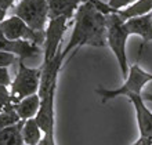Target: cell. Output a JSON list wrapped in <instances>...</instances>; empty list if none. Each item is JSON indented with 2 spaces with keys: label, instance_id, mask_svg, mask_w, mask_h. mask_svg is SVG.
Wrapping results in <instances>:
<instances>
[{
  "label": "cell",
  "instance_id": "obj_1",
  "mask_svg": "<svg viewBox=\"0 0 152 145\" xmlns=\"http://www.w3.org/2000/svg\"><path fill=\"white\" fill-rule=\"evenodd\" d=\"M75 25L68 44L61 54L66 58L69 52H76L83 46L105 47L107 46V17L97 11L90 1H84L75 12Z\"/></svg>",
  "mask_w": 152,
  "mask_h": 145
},
{
  "label": "cell",
  "instance_id": "obj_2",
  "mask_svg": "<svg viewBox=\"0 0 152 145\" xmlns=\"http://www.w3.org/2000/svg\"><path fill=\"white\" fill-rule=\"evenodd\" d=\"M129 32L124 26V21L116 12L107 15V46L115 54L120 72L126 79L129 73V60L126 51V43L129 39Z\"/></svg>",
  "mask_w": 152,
  "mask_h": 145
},
{
  "label": "cell",
  "instance_id": "obj_3",
  "mask_svg": "<svg viewBox=\"0 0 152 145\" xmlns=\"http://www.w3.org/2000/svg\"><path fill=\"white\" fill-rule=\"evenodd\" d=\"M149 82H152V73L147 72L140 66L138 62H136L134 65L129 66V73L126 79H124V83L118 89H104V87H100V89L96 90V93L101 97V101L102 102H107V101H111L113 98H118V97H130V95H141L142 94V89L148 85Z\"/></svg>",
  "mask_w": 152,
  "mask_h": 145
},
{
  "label": "cell",
  "instance_id": "obj_4",
  "mask_svg": "<svg viewBox=\"0 0 152 145\" xmlns=\"http://www.w3.org/2000/svg\"><path fill=\"white\" fill-rule=\"evenodd\" d=\"M18 72L15 79L10 85V97L12 105L17 104L22 98L39 91L42 68H29L24 64L22 60H18Z\"/></svg>",
  "mask_w": 152,
  "mask_h": 145
},
{
  "label": "cell",
  "instance_id": "obj_5",
  "mask_svg": "<svg viewBox=\"0 0 152 145\" xmlns=\"http://www.w3.org/2000/svg\"><path fill=\"white\" fill-rule=\"evenodd\" d=\"M12 15L21 18L33 31L44 32L48 22L47 0H20Z\"/></svg>",
  "mask_w": 152,
  "mask_h": 145
},
{
  "label": "cell",
  "instance_id": "obj_6",
  "mask_svg": "<svg viewBox=\"0 0 152 145\" xmlns=\"http://www.w3.org/2000/svg\"><path fill=\"white\" fill-rule=\"evenodd\" d=\"M0 28L3 35L10 40H26L37 46H43L44 43V32H37L31 29L17 15L4 18L0 22Z\"/></svg>",
  "mask_w": 152,
  "mask_h": 145
},
{
  "label": "cell",
  "instance_id": "obj_7",
  "mask_svg": "<svg viewBox=\"0 0 152 145\" xmlns=\"http://www.w3.org/2000/svg\"><path fill=\"white\" fill-rule=\"evenodd\" d=\"M68 20L66 17H57L48 20V24L44 29V60L43 64L51 61L60 51L61 40L64 37L65 31L68 29Z\"/></svg>",
  "mask_w": 152,
  "mask_h": 145
},
{
  "label": "cell",
  "instance_id": "obj_8",
  "mask_svg": "<svg viewBox=\"0 0 152 145\" xmlns=\"http://www.w3.org/2000/svg\"><path fill=\"white\" fill-rule=\"evenodd\" d=\"M57 85L53 86L47 93L40 98V106L37 111L35 120L39 125L43 134H56V111H54V101H56Z\"/></svg>",
  "mask_w": 152,
  "mask_h": 145
},
{
  "label": "cell",
  "instance_id": "obj_9",
  "mask_svg": "<svg viewBox=\"0 0 152 145\" xmlns=\"http://www.w3.org/2000/svg\"><path fill=\"white\" fill-rule=\"evenodd\" d=\"M0 51L11 52L18 57V60L33 58L40 54V46L26 40H10L3 35L0 28Z\"/></svg>",
  "mask_w": 152,
  "mask_h": 145
},
{
  "label": "cell",
  "instance_id": "obj_10",
  "mask_svg": "<svg viewBox=\"0 0 152 145\" xmlns=\"http://www.w3.org/2000/svg\"><path fill=\"white\" fill-rule=\"evenodd\" d=\"M127 98L134 106L140 137L152 138V109L147 106V102L142 98V94L141 95H130Z\"/></svg>",
  "mask_w": 152,
  "mask_h": 145
},
{
  "label": "cell",
  "instance_id": "obj_11",
  "mask_svg": "<svg viewBox=\"0 0 152 145\" xmlns=\"http://www.w3.org/2000/svg\"><path fill=\"white\" fill-rule=\"evenodd\" d=\"M124 26L127 29L129 35H137L141 37L142 40V47L147 43L152 42V18L151 14H145V15L137 17V18H132L129 21H124ZM142 47L140 48V54L142 51Z\"/></svg>",
  "mask_w": 152,
  "mask_h": 145
},
{
  "label": "cell",
  "instance_id": "obj_12",
  "mask_svg": "<svg viewBox=\"0 0 152 145\" xmlns=\"http://www.w3.org/2000/svg\"><path fill=\"white\" fill-rule=\"evenodd\" d=\"M82 3H84V0H47L48 20L57 17H66L68 20H72Z\"/></svg>",
  "mask_w": 152,
  "mask_h": 145
},
{
  "label": "cell",
  "instance_id": "obj_13",
  "mask_svg": "<svg viewBox=\"0 0 152 145\" xmlns=\"http://www.w3.org/2000/svg\"><path fill=\"white\" fill-rule=\"evenodd\" d=\"M39 106H40V97L37 93L25 97L21 101H18L17 104H14V109L18 113L21 120L33 119L36 116L37 111H39Z\"/></svg>",
  "mask_w": 152,
  "mask_h": 145
},
{
  "label": "cell",
  "instance_id": "obj_14",
  "mask_svg": "<svg viewBox=\"0 0 152 145\" xmlns=\"http://www.w3.org/2000/svg\"><path fill=\"white\" fill-rule=\"evenodd\" d=\"M152 11V0H137L134 3L124 8H120L116 11V14L122 18L123 21H129L132 18L145 15Z\"/></svg>",
  "mask_w": 152,
  "mask_h": 145
},
{
  "label": "cell",
  "instance_id": "obj_15",
  "mask_svg": "<svg viewBox=\"0 0 152 145\" xmlns=\"http://www.w3.org/2000/svg\"><path fill=\"white\" fill-rule=\"evenodd\" d=\"M21 134H22L24 144L26 145H37L40 142V140H42V137H43V131L40 130L39 125L35 120V117L24 120Z\"/></svg>",
  "mask_w": 152,
  "mask_h": 145
},
{
  "label": "cell",
  "instance_id": "obj_16",
  "mask_svg": "<svg viewBox=\"0 0 152 145\" xmlns=\"http://www.w3.org/2000/svg\"><path fill=\"white\" fill-rule=\"evenodd\" d=\"M22 125L24 120L0 130V145H24L22 134H21Z\"/></svg>",
  "mask_w": 152,
  "mask_h": 145
},
{
  "label": "cell",
  "instance_id": "obj_17",
  "mask_svg": "<svg viewBox=\"0 0 152 145\" xmlns=\"http://www.w3.org/2000/svg\"><path fill=\"white\" fill-rule=\"evenodd\" d=\"M18 122H21L18 113L15 112L14 106L10 109H6L3 112H0V130L6 129V127H10L12 125H17Z\"/></svg>",
  "mask_w": 152,
  "mask_h": 145
},
{
  "label": "cell",
  "instance_id": "obj_18",
  "mask_svg": "<svg viewBox=\"0 0 152 145\" xmlns=\"http://www.w3.org/2000/svg\"><path fill=\"white\" fill-rule=\"evenodd\" d=\"M12 106L14 105L11 102V97H10L8 87H0V112L12 108Z\"/></svg>",
  "mask_w": 152,
  "mask_h": 145
},
{
  "label": "cell",
  "instance_id": "obj_19",
  "mask_svg": "<svg viewBox=\"0 0 152 145\" xmlns=\"http://www.w3.org/2000/svg\"><path fill=\"white\" fill-rule=\"evenodd\" d=\"M10 85H11V77L8 68L0 66V87H10Z\"/></svg>",
  "mask_w": 152,
  "mask_h": 145
},
{
  "label": "cell",
  "instance_id": "obj_20",
  "mask_svg": "<svg viewBox=\"0 0 152 145\" xmlns=\"http://www.w3.org/2000/svg\"><path fill=\"white\" fill-rule=\"evenodd\" d=\"M134 1H137V0H109L108 4L112 8H115V10H120V8H124V7H127V6H130Z\"/></svg>",
  "mask_w": 152,
  "mask_h": 145
},
{
  "label": "cell",
  "instance_id": "obj_21",
  "mask_svg": "<svg viewBox=\"0 0 152 145\" xmlns=\"http://www.w3.org/2000/svg\"><path fill=\"white\" fill-rule=\"evenodd\" d=\"M37 145H57L56 144V134H43V137Z\"/></svg>",
  "mask_w": 152,
  "mask_h": 145
},
{
  "label": "cell",
  "instance_id": "obj_22",
  "mask_svg": "<svg viewBox=\"0 0 152 145\" xmlns=\"http://www.w3.org/2000/svg\"><path fill=\"white\" fill-rule=\"evenodd\" d=\"M133 145H152V138L138 137V140L136 142H133Z\"/></svg>",
  "mask_w": 152,
  "mask_h": 145
},
{
  "label": "cell",
  "instance_id": "obj_23",
  "mask_svg": "<svg viewBox=\"0 0 152 145\" xmlns=\"http://www.w3.org/2000/svg\"><path fill=\"white\" fill-rule=\"evenodd\" d=\"M15 1H17V0H0V7L3 8L4 11H7L8 8L11 7Z\"/></svg>",
  "mask_w": 152,
  "mask_h": 145
},
{
  "label": "cell",
  "instance_id": "obj_24",
  "mask_svg": "<svg viewBox=\"0 0 152 145\" xmlns=\"http://www.w3.org/2000/svg\"><path fill=\"white\" fill-rule=\"evenodd\" d=\"M142 98H144L145 102H151V104H152V94H144V95H142Z\"/></svg>",
  "mask_w": 152,
  "mask_h": 145
},
{
  "label": "cell",
  "instance_id": "obj_25",
  "mask_svg": "<svg viewBox=\"0 0 152 145\" xmlns=\"http://www.w3.org/2000/svg\"><path fill=\"white\" fill-rule=\"evenodd\" d=\"M6 14H7V11H4L3 8L0 7V22H1V21L6 18Z\"/></svg>",
  "mask_w": 152,
  "mask_h": 145
},
{
  "label": "cell",
  "instance_id": "obj_26",
  "mask_svg": "<svg viewBox=\"0 0 152 145\" xmlns=\"http://www.w3.org/2000/svg\"><path fill=\"white\" fill-rule=\"evenodd\" d=\"M149 14H151V18H152V11H151V12H149Z\"/></svg>",
  "mask_w": 152,
  "mask_h": 145
},
{
  "label": "cell",
  "instance_id": "obj_27",
  "mask_svg": "<svg viewBox=\"0 0 152 145\" xmlns=\"http://www.w3.org/2000/svg\"><path fill=\"white\" fill-rule=\"evenodd\" d=\"M24 145H26V144H24Z\"/></svg>",
  "mask_w": 152,
  "mask_h": 145
}]
</instances>
